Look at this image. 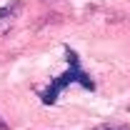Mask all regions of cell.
<instances>
[{"label": "cell", "instance_id": "cell-1", "mask_svg": "<svg viewBox=\"0 0 130 130\" xmlns=\"http://www.w3.org/2000/svg\"><path fill=\"white\" fill-rule=\"evenodd\" d=\"M68 58H70V68H68V73H65L63 78H58V80H53V85H50V90L43 95V100H45V105H53L55 100H58V93L63 90V88H68L73 80H78L83 85V88H88V90H95V85H93V80L85 75L80 70V65H78V55L73 53V50H68Z\"/></svg>", "mask_w": 130, "mask_h": 130}, {"label": "cell", "instance_id": "cell-4", "mask_svg": "<svg viewBox=\"0 0 130 130\" xmlns=\"http://www.w3.org/2000/svg\"><path fill=\"white\" fill-rule=\"evenodd\" d=\"M0 130H8V125H5V120H0Z\"/></svg>", "mask_w": 130, "mask_h": 130}, {"label": "cell", "instance_id": "cell-2", "mask_svg": "<svg viewBox=\"0 0 130 130\" xmlns=\"http://www.w3.org/2000/svg\"><path fill=\"white\" fill-rule=\"evenodd\" d=\"M20 0H13V3H8L5 8H0V23H8L10 18H15L18 13H20Z\"/></svg>", "mask_w": 130, "mask_h": 130}, {"label": "cell", "instance_id": "cell-3", "mask_svg": "<svg viewBox=\"0 0 130 130\" xmlns=\"http://www.w3.org/2000/svg\"><path fill=\"white\" fill-rule=\"evenodd\" d=\"M93 130H130L128 125H98V128H93Z\"/></svg>", "mask_w": 130, "mask_h": 130}]
</instances>
